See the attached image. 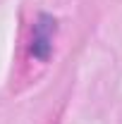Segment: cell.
I'll list each match as a JSON object with an SVG mask.
<instances>
[{
	"instance_id": "cell-1",
	"label": "cell",
	"mask_w": 122,
	"mask_h": 124,
	"mask_svg": "<svg viewBox=\"0 0 122 124\" xmlns=\"http://www.w3.org/2000/svg\"><path fill=\"white\" fill-rule=\"evenodd\" d=\"M53 33H55V19L41 15L34 24V43H31V53L38 60H48L53 50Z\"/></svg>"
}]
</instances>
